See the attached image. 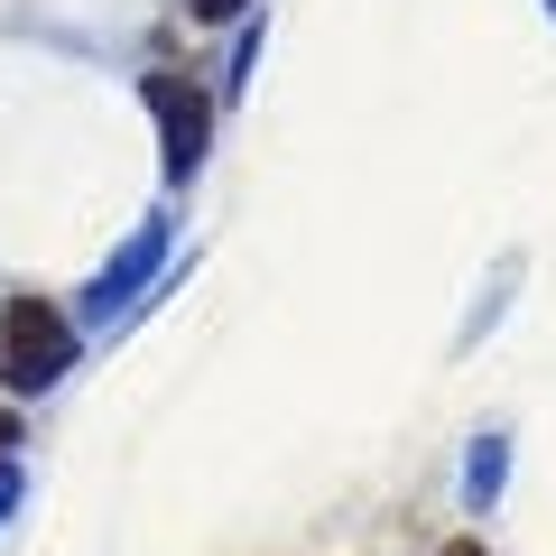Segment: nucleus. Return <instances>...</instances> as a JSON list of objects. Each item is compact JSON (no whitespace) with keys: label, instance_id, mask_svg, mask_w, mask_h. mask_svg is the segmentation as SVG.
Instances as JSON below:
<instances>
[{"label":"nucleus","instance_id":"1","mask_svg":"<svg viewBox=\"0 0 556 556\" xmlns=\"http://www.w3.org/2000/svg\"><path fill=\"white\" fill-rule=\"evenodd\" d=\"M75 362V334H65V316L47 298H10V316H0V371L20 380V390H47V380Z\"/></svg>","mask_w":556,"mask_h":556},{"label":"nucleus","instance_id":"2","mask_svg":"<svg viewBox=\"0 0 556 556\" xmlns=\"http://www.w3.org/2000/svg\"><path fill=\"white\" fill-rule=\"evenodd\" d=\"M149 102H159V121H167V167H195L204 159V93H177V75H149Z\"/></svg>","mask_w":556,"mask_h":556},{"label":"nucleus","instance_id":"3","mask_svg":"<svg viewBox=\"0 0 556 556\" xmlns=\"http://www.w3.org/2000/svg\"><path fill=\"white\" fill-rule=\"evenodd\" d=\"M232 10H241V0H195V20H232Z\"/></svg>","mask_w":556,"mask_h":556},{"label":"nucleus","instance_id":"4","mask_svg":"<svg viewBox=\"0 0 556 556\" xmlns=\"http://www.w3.org/2000/svg\"><path fill=\"white\" fill-rule=\"evenodd\" d=\"M445 556H492V547H482V538H455V547H445Z\"/></svg>","mask_w":556,"mask_h":556}]
</instances>
